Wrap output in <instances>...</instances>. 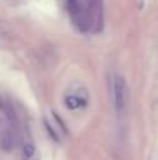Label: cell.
<instances>
[{
  "instance_id": "1",
  "label": "cell",
  "mask_w": 158,
  "mask_h": 160,
  "mask_svg": "<svg viewBox=\"0 0 158 160\" xmlns=\"http://www.w3.org/2000/svg\"><path fill=\"white\" fill-rule=\"evenodd\" d=\"M66 6L73 24L78 30L87 32V31H100L102 28L104 13L101 3L69 2Z\"/></svg>"
},
{
  "instance_id": "2",
  "label": "cell",
  "mask_w": 158,
  "mask_h": 160,
  "mask_svg": "<svg viewBox=\"0 0 158 160\" xmlns=\"http://www.w3.org/2000/svg\"><path fill=\"white\" fill-rule=\"evenodd\" d=\"M128 102V84L122 76H116L114 79V104L118 112H123Z\"/></svg>"
},
{
  "instance_id": "3",
  "label": "cell",
  "mask_w": 158,
  "mask_h": 160,
  "mask_svg": "<svg viewBox=\"0 0 158 160\" xmlns=\"http://www.w3.org/2000/svg\"><path fill=\"white\" fill-rule=\"evenodd\" d=\"M66 107L70 108V110H77V108L83 107L86 104V98H81L77 94H70V96L66 97Z\"/></svg>"
}]
</instances>
